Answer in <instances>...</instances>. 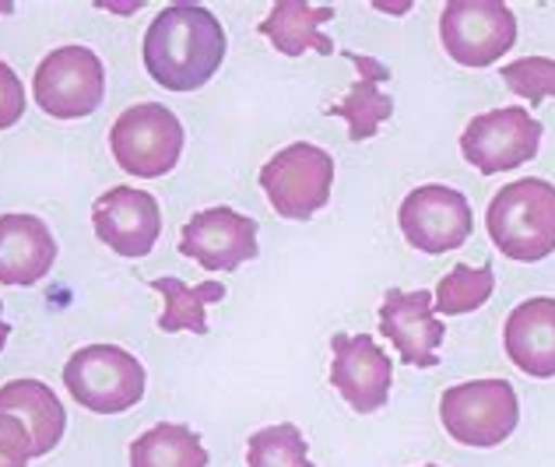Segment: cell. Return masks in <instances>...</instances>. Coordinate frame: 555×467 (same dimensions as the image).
I'll list each match as a JSON object with an SVG mask.
<instances>
[{
    "instance_id": "obj_1",
    "label": "cell",
    "mask_w": 555,
    "mask_h": 467,
    "mask_svg": "<svg viewBox=\"0 0 555 467\" xmlns=\"http://www.w3.org/2000/svg\"><path fill=\"white\" fill-rule=\"evenodd\" d=\"M225 28L201 4H169L144 33V70L166 92L204 89L225 61Z\"/></svg>"
},
{
    "instance_id": "obj_2",
    "label": "cell",
    "mask_w": 555,
    "mask_h": 467,
    "mask_svg": "<svg viewBox=\"0 0 555 467\" xmlns=\"http://www.w3.org/2000/svg\"><path fill=\"white\" fill-rule=\"evenodd\" d=\"M486 229L495 250L517 264H538L555 254V186L548 180H517L489 200Z\"/></svg>"
},
{
    "instance_id": "obj_3",
    "label": "cell",
    "mask_w": 555,
    "mask_h": 467,
    "mask_svg": "<svg viewBox=\"0 0 555 467\" xmlns=\"http://www.w3.org/2000/svg\"><path fill=\"white\" fill-rule=\"evenodd\" d=\"M183 144L186 130L180 116L158 102H138L109 127V152L116 166L138 180H163L177 169Z\"/></svg>"
},
{
    "instance_id": "obj_4",
    "label": "cell",
    "mask_w": 555,
    "mask_h": 467,
    "mask_svg": "<svg viewBox=\"0 0 555 467\" xmlns=\"http://www.w3.org/2000/svg\"><path fill=\"white\" fill-rule=\"evenodd\" d=\"M144 366L120 345H85L64 366V387L85 412L120 415L144 398Z\"/></svg>"
},
{
    "instance_id": "obj_5",
    "label": "cell",
    "mask_w": 555,
    "mask_h": 467,
    "mask_svg": "<svg viewBox=\"0 0 555 467\" xmlns=\"http://www.w3.org/2000/svg\"><path fill=\"white\" fill-rule=\"evenodd\" d=\"M440 421L450 440L461 446H500L520 421L517 390L506 379H472L447 387L440 398Z\"/></svg>"
},
{
    "instance_id": "obj_6",
    "label": "cell",
    "mask_w": 555,
    "mask_h": 467,
    "mask_svg": "<svg viewBox=\"0 0 555 467\" xmlns=\"http://www.w3.org/2000/svg\"><path fill=\"white\" fill-rule=\"evenodd\" d=\"M36 106L53 120L92 116L106 99V67L89 47H56L33 75Z\"/></svg>"
},
{
    "instance_id": "obj_7",
    "label": "cell",
    "mask_w": 555,
    "mask_h": 467,
    "mask_svg": "<svg viewBox=\"0 0 555 467\" xmlns=\"http://www.w3.org/2000/svg\"><path fill=\"white\" fill-rule=\"evenodd\" d=\"M260 186L278 215L306 222L331 200L334 158L310 141H296L268 158L260 169Z\"/></svg>"
},
{
    "instance_id": "obj_8",
    "label": "cell",
    "mask_w": 555,
    "mask_h": 467,
    "mask_svg": "<svg viewBox=\"0 0 555 467\" xmlns=\"http://www.w3.org/2000/svg\"><path fill=\"white\" fill-rule=\"evenodd\" d=\"M443 50L461 67H489L517 42V18L503 0H450L440 14Z\"/></svg>"
},
{
    "instance_id": "obj_9",
    "label": "cell",
    "mask_w": 555,
    "mask_h": 467,
    "mask_svg": "<svg viewBox=\"0 0 555 467\" xmlns=\"http://www.w3.org/2000/svg\"><path fill=\"white\" fill-rule=\"evenodd\" d=\"M542 130L545 127L524 106L478 113L461 134V155L481 177H500V172L531 163L542 148Z\"/></svg>"
},
{
    "instance_id": "obj_10",
    "label": "cell",
    "mask_w": 555,
    "mask_h": 467,
    "mask_svg": "<svg viewBox=\"0 0 555 467\" xmlns=\"http://www.w3.org/2000/svg\"><path fill=\"white\" fill-rule=\"evenodd\" d=\"M398 225L415 250L436 257L457 250V246L472 239L475 218H472V204H467L461 190L443 183H426L401 200Z\"/></svg>"
},
{
    "instance_id": "obj_11",
    "label": "cell",
    "mask_w": 555,
    "mask_h": 467,
    "mask_svg": "<svg viewBox=\"0 0 555 467\" xmlns=\"http://www.w3.org/2000/svg\"><path fill=\"white\" fill-rule=\"evenodd\" d=\"M92 225L99 243H106L116 257L138 260L149 257L163 236V211L149 190L109 186L92 204Z\"/></svg>"
},
{
    "instance_id": "obj_12",
    "label": "cell",
    "mask_w": 555,
    "mask_h": 467,
    "mask_svg": "<svg viewBox=\"0 0 555 467\" xmlns=\"http://www.w3.org/2000/svg\"><path fill=\"white\" fill-rule=\"evenodd\" d=\"M257 218L240 215L232 208H208L197 211L190 222L183 225L180 236V254L197 260L204 271H236L246 260H254L260 254L257 246Z\"/></svg>"
},
{
    "instance_id": "obj_13",
    "label": "cell",
    "mask_w": 555,
    "mask_h": 467,
    "mask_svg": "<svg viewBox=\"0 0 555 467\" xmlns=\"http://www.w3.org/2000/svg\"><path fill=\"white\" fill-rule=\"evenodd\" d=\"M331 384L359 415H373L387 404L393 366L390 355L370 334H334L331 338Z\"/></svg>"
},
{
    "instance_id": "obj_14",
    "label": "cell",
    "mask_w": 555,
    "mask_h": 467,
    "mask_svg": "<svg viewBox=\"0 0 555 467\" xmlns=\"http://www.w3.org/2000/svg\"><path fill=\"white\" fill-rule=\"evenodd\" d=\"M379 330L387 334L390 345L398 348L401 362L418 369L440 366V345L447 338V327L433 316V291H401L390 288L379 302Z\"/></svg>"
},
{
    "instance_id": "obj_15",
    "label": "cell",
    "mask_w": 555,
    "mask_h": 467,
    "mask_svg": "<svg viewBox=\"0 0 555 467\" xmlns=\"http://www.w3.org/2000/svg\"><path fill=\"white\" fill-rule=\"evenodd\" d=\"M56 239L36 215H0V285L28 288L53 271Z\"/></svg>"
},
{
    "instance_id": "obj_16",
    "label": "cell",
    "mask_w": 555,
    "mask_h": 467,
    "mask_svg": "<svg viewBox=\"0 0 555 467\" xmlns=\"http://www.w3.org/2000/svg\"><path fill=\"white\" fill-rule=\"evenodd\" d=\"M503 348L520 373H528L534 379H552L555 376V299L548 296L524 299L506 316Z\"/></svg>"
},
{
    "instance_id": "obj_17",
    "label": "cell",
    "mask_w": 555,
    "mask_h": 467,
    "mask_svg": "<svg viewBox=\"0 0 555 467\" xmlns=\"http://www.w3.org/2000/svg\"><path fill=\"white\" fill-rule=\"evenodd\" d=\"M345 61H352L359 67V78L352 89L345 92V99L327 106L324 113L341 116L348 124V141L359 144V141H370L379 130V124L393 116V99L379 89L384 81H390V67L384 61H376V56H362L352 50H345Z\"/></svg>"
},
{
    "instance_id": "obj_18",
    "label": "cell",
    "mask_w": 555,
    "mask_h": 467,
    "mask_svg": "<svg viewBox=\"0 0 555 467\" xmlns=\"http://www.w3.org/2000/svg\"><path fill=\"white\" fill-rule=\"evenodd\" d=\"M0 412H11L25 421L28 432H33L36 457H47L64 440L67 412L42 379H11V384L0 387Z\"/></svg>"
},
{
    "instance_id": "obj_19",
    "label": "cell",
    "mask_w": 555,
    "mask_h": 467,
    "mask_svg": "<svg viewBox=\"0 0 555 467\" xmlns=\"http://www.w3.org/2000/svg\"><path fill=\"white\" fill-rule=\"evenodd\" d=\"M334 22V8H317L306 0H278L271 14L260 22V36L271 39V47L285 56L313 53H334V39L324 36V25Z\"/></svg>"
},
{
    "instance_id": "obj_20",
    "label": "cell",
    "mask_w": 555,
    "mask_h": 467,
    "mask_svg": "<svg viewBox=\"0 0 555 467\" xmlns=\"http://www.w3.org/2000/svg\"><path fill=\"white\" fill-rule=\"evenodd\" d=\"M130 467H208V450L183 421H158L130 443Z\"/></svg>"
},
{
    "instance_id": "obj_21",
    "label": "cell",
    "mask_w": 555,
    "mask_h": 467,
    "mask_svg": "<svg viewBox=\"0 0 555 467\" xmlns=\"http://www.w3.org/2000/svg\"><path fill=\"white\" fill-rule=\"evenodd\" d=\"M158 296H163L166 310L158 316V330L163 334H177V330H194V334H208V306L225 299V285L222 282H197L186 285L180 278H152L149 282Z\"/></svg>"
},
{
    "instance_id": "obj_22",
    "label": "cell",
    "mask_w": 555,
    "mask_h": 467,
    "mask_svg": "<svg viewBox=\"0 0 555 467\" xmlns=\"http://www.w3.org/2000/svg\"><path fill=\"white\" fill-rule=\"evenodd\" d=\"M492 288H495L492 264H481V268L457 264L447 278H440V285H436L433 310L440 316H464L478 310V306H486L492 299Z\"/></svg>"
},
{
    "instance_id": "obj_23",
    "label": "cell",
    "mask_w": 555,
    "mask_h": 467,
    "mask_svg": "<svg viewBox=\"0 0 555 467\" xmlns=\"http://www.w3.org/2000/svg\"><path fill=\"white\" fill-rule=\"evenodd\" d=\"M246 467H317L310 460V443L299 426L282 421V426L257 429L246 440Z\"/></svg>"
},
{
    "instance_id": "obj_24",
    "label": "cell",
    "mask_w": 555,
    "mask_h": 467,
    "mask_svg": "<svg viewBox=\"0 0 555 467\" xmlns=\"http://www.w3.org/2000/svg\"><path fill=\"white\" fill-rule=\"evenodd\" d=\"M503 85L531 106L548 95L555 99V61L552 56H520L503 67Z\"/></svg>"
},
{
    "instance_id": "obj_25",
    "label": "cell",
    "mask_w": 555,
    "mask_h": 467,
    "mask_svg": "<svg viewBox=\"0 0 555 467\" xmlns=\"http://www.w3.org/2000/svg\"><path fill=\"white\" fill-rule=\"evenodd\" d=\"M36 457L33 432L11 412H0V467H28Z\"/></svg>"
},
{
    "instance_id": "obj_26",
    "label": "cell",
    "mask_w": 555,
    "mask_h": 467,
    "mask_svg": "<svg viewBox=\"0 0 555 467\" xmlns=\"http://www.w3.org/2000/svg\"><path fill=\"white\" fill-rule=\"evenodd\" d=\"M25 116V85L14 67L0 61V130H11Z\"/></svg>"
},
{
    "instance_id": "obj_27",
    "label": "cell",
    "mask_w": 555,
    "mask_h": 467,
    "mask_svg": "<svg viewBox=\"0 0 555 467\" xmlns=\"http://www.w3.org/2000/svg\"><path fill=\"white\" fill-rule=\"evenodd\" d=\"M0 310H4V302H0ZM8 338H11V327L4 324V316H0V352H4V345H8Z\"/></svg>"
},
{
    "instance_id": "obj_28",
    "label": "cell",
    "mask_w": 555,
    "mask_h": 467,
    "mask_svg": "<svg viewBox=\"0 0 555 467\" xmlns=\"http://www.w3.org/2000/svg\"><path fill=\"white\" fill-rule=\"evenodd\" d=\"M426 467H436V464H426Z\"/></svg>"
}]
</instances>
